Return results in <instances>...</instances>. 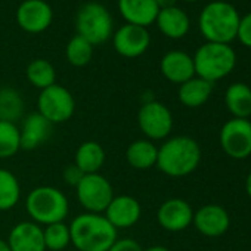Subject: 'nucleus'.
<instances>
[{
    "label": "nucleus",
    "mask_w": 251,
    "mask_h": 251,
    "mask_svg": "<svg viewBox=\"0 0 251 251\" xmlns=\"http://www.w3.org/2000/svg\"><path fill=\"white\" fill-rule=\"evenodd\" d=\"M155 23L160 31L170 39H182L188 34L191 27L189 17L185 14V11L176 6L160 9Z\"/></svg>",
    "instance_id": "obj_20"
},
{
    "label": "nucleus",
    "mask_w": 251,
    "mask_h": 251,
    "mask_svg": "<svg viewBox=\"0 0 251 251\" xmlns=\"http://www.w3.org/2000/svg\"><path fill=\"white\" fill-rule=\"evenodd\" d=\"M157 220L163 229L169 232H180L191 226L194 210L188 201L182 198H170L160 205Z\"/></svg>",
    "instance_id": "obj_14"
},
{
    "label": "nucleus",
    "mask_w": 251,
    "mask_h": 251,
    "mask_svg": "<svg viewBox=\"0 0 251 251\" xmlns=\"http://www.w3.org/2000/svg\"><path fill=\"white\" fill-rule=\"evenodd\" d=\"M185 2H191L192 3V2H200V0H185Z\"/></svg>",
    "instance_id": "obj_38"
},
{
    "label": "nucleus",
    "mask_w": 251,
    "mask_h": 251,
    "mask_svg": "<svg viewBox=\"0 0 251 251\" xmlns=\"http://www.w3.org/2000/svg\"><path fill=\"white\" fill-rule=\"evenodd\" d=\"M112 43L118 55L124 58H138L148 50L151 37L145 27L126 24L115 31Z\"/></svg>",
    "instance_id": "obj_11"
},
{
    "label": "nucleus",
    "mask_w": 251,
    "mask_h": 251,
    "mask_svg": "<svg viewBox=\"0 0 251 251\" xmlns=\"http://www.w3.org/2000/svg\"><path fill=\"white\" fill-rule=\"evenodd\" d=\"M192 223L204 236L217 238L229 229L230 217L223 207L217 204H207L194 213Z\"/></svg>",
    "instance_id": "obj_15"
},
{
    "label": "nucleus",
    "mask_w": 251,
    "mask_h": 251,
    "mask_svg": "<svg viewBox=\"0 0 251 251\" xmlns=\"http://www.w3.org/2000/svg\"><path fill=\"white\" fill-rule=\"evenodd\" d=\"M158 147L148 139H138L126 150V161L135 170H150L157 166Z\"/></svg>",
    "instance_id": "obj_21"
},
{
    "label": "nucleus",
    "mask_w": 251,
    "mask_h": 251,
    "mask_svg": "<svg viewBox=\"0 0 251 251\" xmlns=\"http://www.w3.org/2000/svg\"><path fill=\"white\" fill-rule=\"evenodd\" d=\"M74 111L75 100L67 87L55 83L40 90L37 98V112L42 114L53 126L68 121L74 115Z\"/></svg>",
    "instance_id": "obj_7"
},
{
    "label": "nucleus",
    "mask_w": 251,
    "mask_h": 251,
    "mask_svg": "<svg viewBox=\"0 0 251 251\" xmlns=\"http://www.w3.org/2000/svg\"><path fill=\"white\" fill-rule=\"evenodd\" d=\"M24 102L21 95L11 87L0 89V120L12 121L21 118Z\"/></svg>",
    "instance_id": "obj_28"
},
{
    "label": "nucleus",
    "mask_w": 251,
    "mask_h": 251,
    "mask_svg": "<svg viewBox=\"0 0 251 251\" xmlns=\"http://www.w3.org/2000/svg\"><path fill=\"white\" fill-rule=\"evenodd\" d=\"M220 147L226 155L244 160L251 155V123L245 118H232L220 130Z\"/></svg>",
    "instance_id": "obj_10"
},
{
    "label": "nucleus",
    "mask_w": 251,
    "mask_h": 251,
    "mask_svg": "<svg viewBox=\"0 0 251 251\" xmlns=\"http://www.w3.org/2000/svg\"><path fill=\"white\" fill-rule=\"evenodd\" d=\"M53 124L49 123L42 114L31 112L25 117L23 126L20 127L21 136V150L33 151L42 147L52 135Z\"/></svg>",
    "instance_id": "obj_17"
},
{
    "label": "nucleus",
    "mask_w": 251,
    "mask_h": 251,
    "mask_svg": "<svg viewBox=\"0 0 251 251\" xmlns=\"http://www.w3.org/2000/svg\"><path fill=\"white\" fill-rule=\"evenodd\" d=\"M160 70L164 78L175 84H182L192 77H195L194 59L191 55L182 50H172L167 52L160 62Z\"/></svg>",
    "instance_id": "obj_18"
},
{
    "label": "nucleus",
    "mask_w": 251,
    "mask_h": 251,
    "mask_svg": "<svg viewBox=\"0 0 251 251\" xmlns=\"http://www.w3.org/2000/svg\"><path fill=\"white\" fill-rule=\"evenodd\" d=\"M75 25L78 36L93 46L105 43L111 37L114 27L108 9L96 2H89L80 8Z\"/></svg>",
    "instance_id": "obj_6"
},
{
    "label": "nucleus",
    "mask_w": 251,
    "mask_h": 251,
    "mask_svg": "<svg viewBox=\"0 0 251 251\" xmlns=\"http://www.w3.org/2000/svg\"><path fill=\"white\" fill-rule=\"evenodd\" d=\"M45 247L49 251H62L71 244L70 226L65 222L52 223L43 227Z\"/></svg>",
    "instance_id": "obj_29"
},
{
    "label": "nucleus",
    "mask_w": 251,
    "mask_h": 251,
    "mask_svg": "<svg viewBox=\"0 0 251 251\" xmlns=\"http://www.w3.org/2000/svg\"><path fill=\"white\" fill-rule=\"evenodd\" d=\"M21 150L20 127L12 121L0 120V158L6 160Z\"/></svg>",
    "instance_id": "obj_26"
},
{
    "label": "nucleus",
    "mask_w": 251,
    "mask_h": 251,
    "mask_svg": "<svg viewBox=\"0 0 251 251\" xmlns=\"http://www.w3.org/2000/svg\"><path fill=\"white\" fill-rule=\"evenodd\" d=\"M83 176H84V173L75 164H70L64 170V180L70 186H77L80 183V180L83 179Z\"/></svg>",
    "instance_id": "obj_33"
},
{
    "label": "nucleus",
    "mask_w": 251,
    "mask_h": 251,
    "mask_svg": "<svg viewBox=\"0 0 251 251\" xmlns=\"http://www.w3.org/2000/svg\"><path fill=\"white\" fill-rule=\"evenodd\" d=\"M65 56L73 67H84L92 61L93 45H90L86 39L77 34L68 42L65 49Z\"/></svg>",
    "instance_id": "obj_30"
},
{
    "label": "nucleus",
    "mask_w": 251,
    "mask_h": 251,
    "mask_svg": "<svg viewBox=\"0 0 251 251\" xmlns=\"http://www.w3.org/2000/svg\"><path fill=\"white\" fill-rule=\"evenodd\" d=\"M25 208L34 223L48 226L67 219L70 213V202L62 191L55 186L45 185L30 191L25 200Z\"/></svg>",
    "instance_id": "obj_4"
},
{
    "label": "nucleus",
    "mask_w": 251,
    "mask_h": 251,
    "mask_svg": "<svg viewBox=\"0 0 251 251\" xmlns=\"http://www.w3.org/2000/svg\"><path fill=\"white\" fill-rule=\"evenodd\" d=\"M236 39L247 48H251V12L239 20Z\"/></svg>",
    "instance_id": "obj_31"
},
{
    "label": "nucleus",
    "mask_w": 251,
    "mask_h": 251,
    "mask_svg": "<svg viewBox=\"0 0 251 251\" xmlns=\"http://www.w3.org/2000/svg\"><path fill=\"white\" fill-rule=\"evenodd\" d=\"M105 150L96 141H86L83 142L74 155V164L84 173H99V170L105 164Z\"/></svg>",
    "instance_id": "obj_22"
},
{
    "label": "nucleus",
    "mask_w": 251,
    "mask_h": 251,
    "mask_svg": "<svg viewBox=\"0 0 251 251\" xmlns=\"http://www.w3.org/2000/svg\"><path fill=\"white\" fill-rule=\"evenodd\" d=\"M20 200L21 185L18 177L6 169H0V211L14 208Z\"/></svg>",
    "instance_id": "obj_25"
},
{
    "label": "nucleus",
    "mask_w": 251,
    "mask_h": 251,
    "mask_svg": "<svg viewBox=\"0 0 251 251\" xmlns=\"http://www.w3.org/2000/svg\"><path fill=\"white\" fill-rule=\"evenodd\" d=\"M25 74H27L28 81L34 87H37L40 90L55 84V80H56L55 68L46 59H34V61H31L28 64V67H27Z\"/></svg>",
    "instance_id": "obj_27"
},
{
    "label": "nucleus",
    "mask_w": 251,
    "mask_h": 251,
    "mask_svg": "<svg viewBox=\"0 0 251 251\" xmlns=\"http://www.w3.org/2000/svg\"><path fill=\"white\" fill-rule=\"evenodd\" d=\"M250 123H251V121H250Z\"/></svg>",
    "instance_id": "obj_39"
},
{
    "label": "nucleus",
    "mask_w": 251,
    "mask_h": 251,
    "mask_svg": "<svg viewBox=\"0 0 251 251\" xmlns=\"http://www.w3.org/2000/svg\"><path fill=\"white\" fill-rule=\"evenodd\" d=\"M103 216L117 230L129 229L139 222L142 216V207L141 202L132 195H114Z\"/></svg>",
    "instance_id": "obj_13"
},
{
    "label": "nucleus",
    "mask_w": 251,
    "mask_h": 251,
    "mask_svg": "<svg viewBox=\"0 0 251 251\" xmlns=\"http://www.w3.org/2000/svg\"><path fill=\"white\" fill-rule=\"evenodd\" d=\"M211 93H213V83L200 77H192L191 80L179 86L177 96L182 105L188 108H198L208 100Z\"/></svg>",
    "instance_id": "obj_23"
},
{
    "label": "nucleus",
    "mask_w": 251,
    "mask_h": 251,
    "mask_svg": "<svg viewBox=\"0 0 251 251\" xmlns=\"http://www.w3.org/2000/svg\"><path fill=\"white\" fill-rule=\"evenodd\" d=\"M201 161V148L189 136H175L158 148L157 166L160 172L170 177L191 175Z\"/></svg>",
    "instance_id": "obj_2"
},
{
    "label": "nucleus",
    "mask_w": 251,
    "mask_h": 251,
    "mask_svg": "<svg viewBox=\"0 0 251 251\" xmlns=\"http://www.w3.org/2000/svg\"><path fill=\"white\" fill-rule=\"evenodd\" d=\"M6 242L11 251H46L43 227L33 220L17 223L11 229Z\"/></svg>",
    "instance_id": "obj_16"
},
{
    "label": "nucleus",
    "mask_w": 251,
    "mask_h": 251,
    "mask_svg": "<svg viewBox=\"0 0 251 251\" xmlns=\"http://www.w3.org/2000/svg\"><path fill=\"white\" fill-rule=\"evenodd\" d=\"M239 20L241 17L233 5L216 0L201 11L200 31L210 43L229 45L236 39Z\"/></svg>",
    "instance_id": "obj_3"
},
{
    "label": "nucleus",
    "mask_w": 251,
    "mask_h": 251,
    "mask_svg": "<svg viewBox=\"0 0 251 251\" xmlns=\"http://www.w3.org/2000/svg\"><path fill=\"white\" fill-rule=\"evenodd\" d=\"M75 194L86 213L95 214H103L114 198L112 185L100 173L84 175L80 183L75 186Z\"/></svg>",
    "instance_id": "obj_8"
},
{
    "label": "nucleus",
    "mask_w": 251,
    "mask_h": 251,
    "mask_svg": "<svg viewBox=\"0 0 251 251\" xmlns=\"http://www.w3.org/2000/svg\"><path fill=\"white\" fill-rule=\"evenodd\" d=\"M192 59L195 75L210 83L229 75L236 64V55L230 45L210 42L202 45L195 52Z\"/></svg>",
    "instance_id": "obj_5"
},
{
    "label": "nucleus",
    "mask_w": 251,
    "mask_h": 251,
    "mask_svg": "<svg viewBox=\"0 0 251 251\" xmlns=\"http://www.w3.org/2000/svg\"><path fill=\"white\" fill-rule=\"evenodd\" d=\"M108 251H144L141 244L132 238H117Z\"/></svg>",
    "instance_id": "obj_32"
},
{
    "label": "nucleus",
    "mask_w": 251,
    "mask_h": 251,
    "mask_svg": "<svg viewBox=\"0 0 251 251\" xmlns=\"http://www.w3.org/2000/svg\"><path fill=\"white\" fill-rule=\"evenodd\" d=\"M70 226L71 244L78 251H108L118 238V230L103 214L83 213Z\"/></svg>",
    "instance_id": "obj_1"
},
{
    "label": "nucleus",
    "mask_w": 251,
    "mask_h": 251,
    "mask_svg": "<svg viewBox=\"0 0 251 251\" xmlns=\"http://www.w3.org/2000/svg\"><path fill=\"white\" fill-rule=\"evenodd\" d=\"M177 0H155V3L160 9H166V8H173L176 6Z\"/></svg>",
    "instance_id": "obj_34"
},
{
    "label": "nucleus",
    "mask_w": 251,
    "mask_h": 251,
    "mask_svg": "<svg viewBox=\"0 0 251 251\" xmlns=\"http://www.w3.org/2000/svg\"><path fill=\"white\" fill-rule=\"evenodd\" d=\"M144 251H170V250L164 245H151V247L145 248Z\"/></svg>",
    "instance_id": "obj_35"
},
{
    "label": "nucleus",
    "mask_w": 251,
    "mask_h": 251,
    "mask_svg": "<svg viewBox=\"0 0 251 251\" xmlns=\"http://www.w3.org/2000/svg\"><path fill=\"white\" fill-rule=\"evenodd\" d=\"M118 8L127 24L145 28L155 23L160 12L155 0H118Z\"/></svg>",
    "instance_id": "obj_19"
},
{
    "label": "nucleus",
    "mask_w": 251,
    "mask_h": 251,
    "mask_svg": "<svg viewBox=\"0 0 251 251\" xmlns=\"http://www.w3.org/2000/svg\"><path fill=\"white\" fill-rule=\"evenodd\" d=\"M52 18V8L45 0H25L17 11L18 25L30 34H37L49 28Z\"/></svg>",
    "instance_id": "obj_12"
},
{
    "label": "nucleus",
    "mask_w": 251,
    "mask_h": 251,
    "mask_svg": "<svg viewBox=\"0 0 251 251\" xmlns=\"http://www.w3.org/2000/svg\"><path fill=\"white\" fill-rule=\"evenodd\" d=\"M225 103L233 118H248L251 115V87L245 83H233L226 89Z\"/></svg>",
    "instance_id": "obj_24"
},
{
    "label": "nucleus",
    "mask_w": 251,
    "mask_h": 251,
    "mask_svg": "<svg viewBox=\"0 0 251 251\" xmlns=\"http://www.w3.org/2000/svg\"><path fill=\"white\" fill-rule=\"evenodd\" d=\"M245 191H247L248 197L251 198V172H250V175L245 179Z\"/></svg>",
    "instance_id": "obj_36"
},
{
    "label": "nucleus",
    "mask_w": 251,
    "mask_h": 251,
    "mask_svg": "<svg viewBox=\"0 0 251 251\" xmlns=\"http://www.w3.org/2000/svg\"><path fill=\"white\" fill-rule=\"evenodd\" d=\"M138 126L148 141H163L173 130V114L164 103L150 100L138 112Z\"/></svg>",
    "instance_id": "obj_9"
},
{
    "label": "nucleus",
    "mask_w": 251,
    "mask_h": 251,
    "mask_svg": "<svg viewBox=\"0 0 251 251\" xmlns=\"http://www.w3.org/2000/svg\"><path fill=\"white\" fill-rule=\"evenodd\" d=\"M0 251H11V248H9L8 242H6V241H3L2 238H0Z\"/></svg>",
    "instance_id": "obj_37"
}]
</instances>
